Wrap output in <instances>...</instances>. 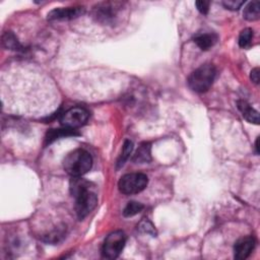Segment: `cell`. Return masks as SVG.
I'll list each match as a JSON object with an SVG mask.
<instances>
[{"label":"cell","instance_id":"1","mask_svg":"<svg viewBox=\"0 0 260 260\" xmlns=\"http://www.w3.org/2000/svg\"><path fill=\"white\" fill-rule=\"evenodd\" d=\"M94 184L82 177H72L70 192L75 198V212L77 217L84 219L92 213L98 203L97 192Z\"/></svg>","mask_w":260,"mask_h":260},{"label":"cell","instance_id":"2","mask_svg":"<svg viewBox=\"0 0 260 260\" xmlns=\"http://www.w3.org/2000/svg\"><path fill=\"white\" fill-rule=\"evenodd\" d=\"M93 166L92 155L86 150L77 149L69 152L63 161L65 172L71 177H82L87 174Z\"/></svg>","mask_w":260,"mask_h":260},{"label":"cell","instance_id":"3","mask_svg":"<svg viewBox=\"0 0 260 260\" xmlns=\"http://www.w3.org/2000/svg\"><path fill=\"white\" fill-rule=\"evenodd\" d=\"M217 70L213 64H203L188 77L189 87L196 93H205L211 88L216 79Z\"/></svg>","mask_w":260,"mask_h":260},{"label":"cell","instance_id":"4","mask_svg":"<svg viewBox=\"0 0 260 260\" xmlns=\"http://www.w3.org/2000/svg\"><path fill=\"white\" fill-rule=\"evenodd\" d=\"M149 183V178L142 173L126 174L119 180V191L125 195L136 194L144 191Z\"/></svg>","mask_w":260,"mask_h":260},{"label":"cell","instance_id":"5","mask_svg":"<svg viewBox=\"0 0 260 260\" xmlns=\"http://www.w3.org/2000/svg\"><path fill=\"white\" fill-rule=\"evenodd\" d=\"M126 236L122 231H115L107 236L102 247V254L105 258L115 259L124 249Z\"/></svg>","mask_w":260,"mask_h":260},{"label":"cell","instance_id":"6","mask_svg":"<svg viewBox=\"0 0 260 260\" xmlns=\"http://www.w3.org/2000/svg\"><path fill=\"white\" fill-rule=\"evenodd\" d=\"M89 113L83 107H73L60 116V124L64 128L75 129L85 125L88 119Z\"/></svg>","mask_w":260,"mask_h":260},{"label":"cell","instance_id":"7","mask_svg":"<svg viewBox=\"0 0 260 260\" xmlns=\"http://www.w3.org/2000/svg\"><path fill=\"white\" fill-rule=\"evenodd\" d=\"M84 6L74 7H59L51 10L48 14V21H70L85 15Z\"/></svg>","mask_w":260,"mask_h":260},{"label":"cell","instance_id":"8","mask_svg":"<svg viewBox=\"0 0 260 260\" xmlns=\"http://www.w3.org/2000/svg\"><path fill=\"white\" fill-rule=\"evenodd\" d=\"M120 2H103L94 7V17L97 21L102 22H108L112 21L120 8Z\"/></svg>","mask_w":260,"mask_h":260},{"label":"cell","instance_id":"9","mask_svg":"<svg viewBox=\"0 0 260 260\" xmlns=\"http://www.w3.org/2000/svg\"><path fill=\"white\" fill-rule=\"evenodd\" d=\"M255 247V240L252 236L239 239L234 246V256L236 259H246L250 256Z\"/></svg>","mask_w":260,"mask_h":260},{"label":"cell","instance_id":"10","mask_svg":"<svg viewBox=\"0 0 260 260\" xmlns=\"http://www.w3.org/2000/svg\"><path fill=\"white\" fill-rule=\"evenodd\" d=\"M237 107L242 113L244 118L249 123H253L258 125L259 124V114L256 110H254L246 101H238Z\"/></svg>","mask_w":260,"mask_h":260},{"label":"cell","instance_id":"11","mask_svg":"<svg viewBox=\"0 0 260 260\" xmlns=\"http://www.w3.org/2000/svg\"><path fill=\"white\" fill-rule=\"evenodd\" d=\"M152 161L151 155V144L144 142L141 144L132 158V162L135 164H148Z\"/></svg>","mask_w":260,"mask_h":260},{"label":"cell","instance_id":"12","mask_svg":"<svg viewBox=\"0 0 260 260\" xmlns=\"http://www.w3.org/2000/svg\"><path fill=\"white\" fill-rule=\"evenodd\" d=\"M217 41V36L214 33L210 34H199L194 38V43L201 50H209Z\"/></svg>","mask_w":260,"mask_h":260},{"label":"cell","instance_id":"13","mask_svg":"<svg viewBox=\"0 0 260 260\" xmlns=\"http://www.w3.org/2000/svg\"><path fill=\"white\" fill-rule=\"evenodd\" d=\"M74 136L79 135V133L75 132V130L64 128V129H51L47 132L46 135V145H50L52 142L55 141L56 139H59L60 137H66V136Z\"/></svg>","mask_w":260,"mask_h":260},{"label":"cell","instance_id":"14","mask_svg":"<svg viewBox=\"0 0 260 260\" xmlns=\"http://www.w3.org/2000/svg\"><path fill=\"white\" fill-rule=\"evenodd\" d=\"M244 19L249 22H255L260 18V2L252 1L244 8Z\"/></svg>","mask_w":260,"mask_h":260},{"label":"cell","instance_id":"15","mask_svg":"<svg viewBox=\"0 0 260 260\" xmlns=\"http://www.w3.org/2000/svg\"><path fill=\"white\" fill-rule=\"evenodd\" d=\"M132 151H133V144H132V141H130V140L126 139L124 141V144H123L122 152H121L120 157H119L118 161H117V168H121L125 164V162L129 159L130 154H131Z\"/></svg>","mask_w":260,"mask_h":260},{"label":"cell","instance_id":"16","mask_svg":"<svg viewBox=\"0 0 260 260\" xmlns=\"http://www.w3.org/2000/svg\"><path fill=\"white\" fill-rule=\"evenodd\" d=\"M253 41V30L252 29H244L239 36V46L243 49H248L251 47Z\"/></svg>","mask_w":260,"mask_h":260},{"label":"cell","instance_id":"17","mask_svg":"<svg viewBox=\"0 0 260 260\" xmlns=\"http://www.w3.org/2000/svg\"><path fill=\"white\" fill-rule=\"evenodd\" d=\"M2 42L4 47H6L7 49L10 50H22V46L20 44V42L18 41L17 37L14 35V33L11 32H7L3 35L2 37Z\"/></svg>","mask_w":260,"mask_h":260},{"label":"cell","instance_id":"18","mask_svg":"<svg viewBox=\"0 0 260 260\" xmlns=\"http://www.w3.org/2000/svg\"><path fill=\"white\" fill-rule=\"evenodd\" d=\"M144 205L139 202L136 201H131V202H128V204L125 206V209L123 211V216L125 217H133L137 214H139L142 210H144Z\"/></svg>","mask_w":260,"mask_h":260},{"label":"cell","instance_id":"19","mask_svg":"<svg viewBox=\"0 0 260 260\" xmlns=\"http://www.w3.org/2000/svg\"><path fill=\"white\" fill-rule=\"evenodd\" d=\"M137 230H138L140 233L147 234V235H151V236H152V237H155V236H157V231H155L154 226L152 224V222H150V220L147 219V218L142 219L141 222L138 224V226H137Z\"/></svg>","mask_w":260,"mask_h":260},{"label":"cell","instance_id":"20","mask_svg":"<svg viewBox=\"0 0 260 260\" xmlns=\"http://www.w3.org/2000/svg\"><path fill=\"white\" fill-rule=\"evenodd\" d=\"M244 4V1H239V0H225L223 1V5L229 9V10H238L242 5Z\"/></svg>","mask_w":260,"mask_h":260},{"label":"cell","instance_id":"21","mask_svg":"<svg viewBox=\"0 0 260 260\" xmlns=\"http://www.w3.org/2000/svg\"><path fill=\"white\" fill-rule=\"evenodd\" d=\"M195 5H196L197 9L199 10V12H201L202 15H207V12H209L210 10L211 2L210 1H196L195 2Z\"/></svg>","mask_w":260,"mask_h":260},{"label":"cell","instance_id":"22","mask_svg":"<svg viewBox=\"0 0 260 260\" xmlns=\"http://www.w3.org/2000/svg\"><path fill=\"white\" fill-rule=\"evenodd\" d=\"M250 79H251V81H252L255 85H258V84H259V68H254V69L251 71Z\"/></svg>","mask_w":260,"mask_h":260},{"label":"cell","instance_id":"23","mask_svg":"<svg viewBox=\"0 0 260 260\" xmlns=\"http://www.w3.org/2000/svg\"><path fill=\"white\" fill-rule=\"evenodd\" d=\"M258 142H259V137L256 139V142H255V148H256V152L259 153V146H258Z\"/></svg>","mask_w":260,"mask_h":260}]
</instances>
